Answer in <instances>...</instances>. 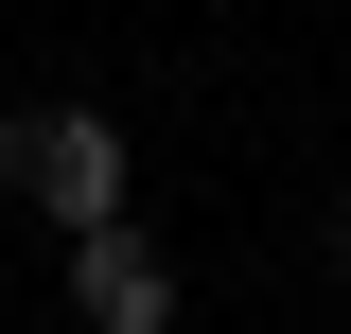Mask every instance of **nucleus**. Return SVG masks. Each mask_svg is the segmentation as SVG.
Masks as SVG:
<instances>
[{
  "label": "nucleus",
  "instance_id": "3",
  "mask_svg": "<svg viewBox=\"0 0 351 334\" xmlns=\"http://www.w3.org/2000/svg\"><path fill=\"white\" fill-rule=\"evenodd\" d=\"M334 264H351V229H334Z\"/></svg>",
  "mask_w": 351,
  "mask_h": 334
},
{
  "label": "nucleus",
  "instance_id": "2",
  "mask_svg": "<svg viewBox=\"0 0 351 334\" xmlns=\"http://www.w3.org/2000/svg\"><path fill=\"white\" fill-rule=\"evenodd\" d=\"M71 317L88 334H176V264L141 247V229H88L71 247Z\"/></svg>",
  "mask_w": 351,
  "mask_h": 334
},
{
  "label": "nucleus",
  "instance_id": "1",
  "mask_svg": "<svg viewBox=\"0 0 351 334\" xmlns=\"http://www.w3.org/2000/svg\"><path fill=\"white\" fill-rule=\"evenodd\" d=\"M0 176H18V194L53 211V229H123V124H106V106H18V124H0Z\"/></svg>",
  "mask_w": 351,
  "mask_h": 334
}]
</instances>
